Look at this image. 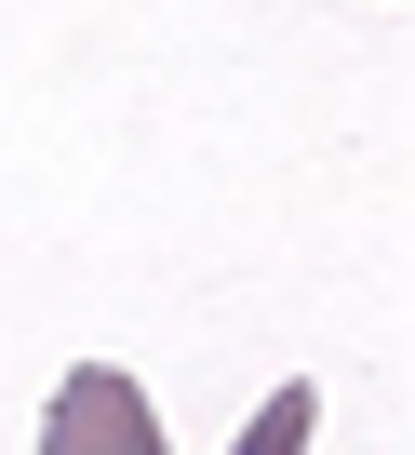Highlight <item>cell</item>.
Instances as JSON below:
<instances>
[{
	"instance_id": "6da1fadb",
	"label": "cell",
	"mask_w": 415,
	"mask_h": 455,
	"mask_svg": "<svg viewBox=\"0 0 415 455\" xmlns=\"http://www.w3.org/2000/svg\"><path fill=\"white\" fill-rule=\"evenodd\" d=\"M41 455H161V415H148V388L121 362H81L54 388V415H41Z\"/></svg>"
},
{
	"instance_id": "7a4b0ae2",
	"label": "cell",
	"mask_w": 415,
	"mask_h": 455,
	"mask_svg": "<svg viewBox=\"0 0 415 455\" xmlns=\"http://www.w3.org/2000/svg\"><path fill=\"white\" fill-rule=\"evenodd\" d=\"M308 428H322V388L295 375V388H268V402H255V428H242L228 455H308Z\"/></svg>"
}]
</instances>
